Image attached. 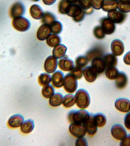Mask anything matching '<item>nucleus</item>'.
I'll use <instances>...</instances> for the list:
<instances>
[{"label": "nucleus", "mask_w": 130, "mask_h": 146, "mask_svg": "<svg viewBox=\"0 0 130 146\" xmlns=\"http://www.w3.org/2000/svg\"><path fill=\"white\" fill-rule=\"evenodd\" d=\"M124 124L125 127L130 131V112L125 115L124 117Z\"/></svg>", "instance_id": "49530a36"}, {"label": "nucleus", "mask_w": 130, "mask_h": 146, "mask_svg": "<svg viewBox=\"0 0 130 146\" xmlns=\"http://www.w3.org/2000/svg\"><path fill=\"white\" fill-rule=\"evenodd\" d=\"M115 85L117 88L122 90L125 88L128 83V78L126 74L123 72H119L118 76L115 80Z\"/></svg>", "instance_id": "5701e85b"}, {"label": "nucleus", "mask_w": 130, "mask_h": 146, "mask_svg": "<svg viewBox=\"0 0 130 146\" xmlns=\"http://www.w3.org/2000/svg\"><path fill=\"white\" fill-rule=\"evenodd\" d=\"M123 61L125 64L130 65V51L127 52L124 56Z\"/></svg>", "instance_id": "de8ad7c7"}, {"label": "nucleus", "mask_w": 130, "mask_h": 146, "mask_svg": "<svg viewBox=\"0 0 130 146\" xmlns=\"http://www.w3.org/2000/svg\"><path fill=\"white\" fill-rule=\"evenodd\" d=\"M83 75L86 81L92 83L96 80L98 74L91 66H88L83 70Z\"/></svg>", "instance_id": "aec40b11"}, {"label": "nucleus", "mask_w": 130, "mask_h": 146, "mask_svg": "<svg viewBox=\"0 0 130 146\" xmlns=\"http://www.w3.org/2000/svg\"><path fill=\"white\" fill-rule=\"evenodd\" d=\"M68 129L72 135L78 138L84 137L86 133V130L83 124L71 123Z\"/></svg>", "instance_id": "423d86ee"}, {"label": "nucleus", "mask_w": 130, "mask_h": 146, "mask_svg": "<svg viewBox=\"0 0 130 146\" xmlns=\"http://www.w3.org/2000/svg\"><path fill=\"white\" fill-rule=\"evenodd\" d=\"M64 74L62 72L58 70L55 72L51 76V82L54 87L59 88L63 86Z\"/></svg>", "instance_id": "6ab92c4d"}, {"label": "nucleus", "mask_w": 130, "mask_h": 146, "mask_svg": "<svg viewBox=\"0 0 130 146\" xmlns=\"http://www.w3.org/2000/svg\"><path fill=\"white\" fill-rule=\"evenodd\" d=\"M93 33L95 37L99 40L103 39L105 36L106 34L100 26H96L94 29Z\"/></svg>", "instance_id": "ea45409f"}, {"label": "nucleus", "mask_w": 130, "mask_h": 146, "mask_svg": "<svg viewBox=\"0 0 130 146\" xmlns=\"http://www.w3.org/2000/svg\"><path fill=\"white\" fill-rule=\"evenodd\" d=\"M95 121L98 127H102L106 125L107 123V118L105 115L102 113H98L93 115Z\"/></svg>", "instance_id": "473e14b6"}, {"label": "nucleus", "mask_w": 130, "mask_h": 146, "mask_svg": "<svg viewBox=\"0 0 130 146\" xmlns=\"http://www.w3.org/2000/svg\"><path fill=\"white\" fill-rule=\"evenodd\" d=\"M100 26L105 34L111 35L115 32L116 25L109 18L103 17L100 20Z\"/></svg>", "instance_id": "6e6552de"}, {"label": "nucleus", "mask_w": 130, "mask_h": 146, "mask_svg": "<svg viewBox=\"0 0 130 146\" xmlns=\"http://www.w3.org/2000/svg\"><path fill=\"white\" fill-rule=\"evenodd\" d=\"M35 127L34 121L28 119L24 121L21 126V130L23 133L28 134L33 131Z\"/></svg>", "instance_id": "c85d7f7f"}, {"label": "nucleus", "mask_w": 130, "mask_h": 146, "mask_svg": "<svg viewBox=\"0 0 130 146\" xmlns=\"http://www.w3.org/2000/svg\"><path fill=\"white\" fill-rule=\"evenodd\" d=\"M61 38L59 35L52 34H50L46 39L47 44L50 47H54L61 43Z\"/></svg>", "instance_id": "c756f323"}, {"label": "nucleus", "mask_w": 130, "mask_h": 146, "mask_svg": "<svg viewBox=\"0 0 130 146\" xmlns=\"http://www.w3.org/2000/svg\"><path fill=\"white\" fill-rule=\"evenodd\" d=\"M70 4H76L78 2V0H66Z\"/></svg>", "instance_id": "8fccbe9b"}, {"label": "nucleus", "mask_w": 130, "mask_h": 146, "mask_svg": "<svg viewBox=\"0 0 130 146\" xmlns=\"http://www.w3.org/2000/svg\"><path fill=\"white\" fill-rule=\"evenodd\" d=\"M63 96L61 93L57 92L50 98L49 104L52 107H58L62 104Z\"/></svg>", "instance_id": "bb28decb"}, {"label": "nucleus", "mask_w": 130, "mask_h": 146, "mask_svg": "<svg viewBox=\"0 0 130 146\" xmlns=\"http://www.w3.org/2000/svg\"><path fill=\"white\" fill-rule=\"evenodd\" d=\"M105 64L106 68L110 67H116L117 66V59L116 56L112 54H107L102 57Z\"/></svg>", "instance_id": "393cba45"}, {"label": "nucleus", "mask_w": 130, "mask_h": 146, "mask_svg": "<svg viewBox=\"0 0 130 146\" xmlns=\"http://www.w3.org/2000/svg\"><path fill=\"white\" fill-rule=\"evenodd\" d=\"M87 141L86 139L83 137L78 138L75 142V146H87Z\"/></svg>", "instance_id": "c03bdc74"}, {"label": "nucleus", "mask_w": 130, "mask_h": 146, "mask_svg": "<svg viewBox=\"0 0 130 146\" xmlns=\"http://www.w3.org/2000/svg\"><path fill=\"white\" fill-rule=\"evenodd\" d=\"M119 74V72L116 67H108L106 68L105 71L106 77L111 80H116Z\"/></svg>", "instance_id": "2f4dec72"}, {"label": "nucleus", "mask_w": 130, "mask_h": 146, "mask_svg": "<svg viewBox=\"0 0 130 146\" xmlns=\"http://www.w3.org/2000/svg\"><path fill=\"white\" fill-rule=\"evenodd\" d=\"M58 60L57 58L52 56H50L47 58L44 61V68L45 71L51 74L54 72L57 69Z\"/></svg>", "instance_id": "9d476101"}, {"label": "nucleus", "mask_w": 130, "mask_h": 146, "mask_svg": "<svg viewBox=\"0 0 130 146\" xmlns=\"http://www.w3.org/2000/svg\"><path fill=\"white\" fill-rule=\"evenodd\" d=\"M12 24L14 28L19 32L27 31L31 27V23L29 21L23 17L13 18Z\"/></svg>", "instance_id": "39448f33"}, {"label": "nucleus", "mask_w": 130, "mask_h": 146, "mask_svg": "<svg viewBox=\"0 0 130 146\" xmlns=\"http://www.w3.org/2000/svg\"><path fill=\"white\" fill-rule=\"evenodd\" d=\"M76 106L81 109L87 108L90 104V95L88 91L83 89L78 90L75 94Z\"/></svg>", "instance_id": "7ed1b4c3"}, {"label": "nucleus", "mask_w": 130, "mask_h": 146, "mask_svg": "<svg viewBox=\"0 0 130 146\" xmlns=\"http://www.w3.org/2000/svg\"><path fill=\"white\" fill-rule=\"evenodd\" d=\"M108 17L114 23H123L126 19L127 15L120 11L115 10L108 12Z\"/></svg>", "instance_id": "9b49d317"}, {"label": "nucleus", "mask_w": 130, "mask_h": 146, "mask_svg": "<svg viewBox=\"0 0 130 146\" xmlns=\"http://www.w3.org/2000/svg\"><path fill=\"white\" fill-rule=\"evenodd\" d=\"M51 81V75L47 73H42L38 78V82L40 86L49 85Z\"/></svg>", "instance_id": "72a5a7b5"}, {"label": "nucleus", "mask_w": 130, "mask_h": 146, "mask_svg": "<svg viewBox=\"0 0 130 146\" xmlns=\"http://www.w3.org/2000/svg\"><path fill=\"white\" fill-rule=\"evenodd\" d=\"M76 103L75 97L74 95L68 94L64 96L63 99L62 104L66 108H70Z\"/></svg>", "instance_id": "7c9ffc66"}, {"label": "nucleus", "mask_w": 130, "mask_h": 146, "mask_svg": "<svg viewBox=\"0 0 130 146\" xmlns=\"http://www.w3.org/2000/svg\"><path fill=\"white\" fill-rule=\"evenodd\" d=\"M24 117L20 114H15L12 115L8 121V125L10 127L16 128L21 126L23 123Z\"/></svg>", "instance_id": "412c9836"}, {"label": "nucleus", "mask_w": 130, "mask_h": 146, "mask_svg": "<svg viewBox=\"0 0 130 146\" xmlns=\"http://www.w3.org/2000/svg\"><path fill=\"white\" fill-rule=\"evenodd\" d=\"M63 86L66 92L69 93H74L78 88L77 79L70 73H68L64 77Z\"/></svg>", "instance_id": "20e7f679"}, {"label": "nucleus", "mask_w": 130, "mask_h": 146, "mask_svg": "<svg viewBox=\"0 0 130 146\" xmlns=\"http://www.w3.org/2000/svg\"><path fill=\"white\" fill-rule=\"evenodd\" d=\"M117 8V2L113 0H104L101 7L103 10L108 12L116 10Z\"/></svg>", "instance_id": "cd10ccee"}, {"label": "nucleus", "mask_w": 130, "mask_h": 146, "mask_svg": "<svg viewBox=\"0 0 130 146\" xmlns=\"http://www.w3.org/2000/svg\"><path fill=\"white\" fill-rule=\"evenodd\" d=\"M67 51V48L63 44H59L54 47L52 50V55L56 58L60 59L64 56Z\"/></svg>", "instance_id": "b1692460"}, {"label": "nucleus", "mask_w": 130, "mask_h": 146, "mask_svg": "<svg viewBox=\"0 0 130 146\" xmlns=\"http://www.w3.org/2000/svg\"><path fill=\"white\" fill-rule=\"evenodd\" d=\"M29 13L31 17L35 19H42L44 14L42 8L37 4H33L29 9Z\"/></svg>", "instance_id": "4be33fe9"}, {"label": "nucleus", "mask_w": 130, "mask_h": 146, "mask_svg": "<svg viewBox=\"0 0 130 146\" xmlns=\"http://www.w3.org/2000/svg\"><path fill=\"white\" fill-rule=\"evenodd\" d=\"M31 1H33V2H36L39 1L40 0H31Z\"/></svg>", "instance_id": "3c124183"}, {"label": "nucleus", "mask_w": 130, "mask_h": 146, "mask_svg": "<svg viewBox=\"0 0 130 146\" xmlns=\"http://www.w3.org/2000/svg\"><path fill=\"white\" fill-rule=\"evenodd\" d=\"M70 4L66 0H62L60 1L58 5V11L61 14H66V9L67 6Z\"/></svg>", "instance_id": "79ce46f5"}, {"label": "nucleus", "mask_w": 130, "mask_h": 146, "mask_svg": "<svg viewBox=\"0 0 130 146\" xmlns=\"http://www.w3.org/2000/svg\"><path fill=\"white\" fill-rule=\"evenodd\" d=\"M86 132L90 135H94L98 131V126L95 121L93 115H90V117L84 123Z\"/></svg>", "instance_id": "2eb2a0df"}, {"label": "nucleus", "mask_w": 130, "mask_h": 146, "mask_svg": "<svg viewBox=\"0 0 130 146\" xmlns=\"http://www.w3.org/2000/svg\"><path fill=\"white\" fill-rule=\"evenodd\" d=\"M54 89L53 86L49 84L43 86L42 90V94L44 98L48 99L54 94Z\"/></svg>", "instance_id": "e433bc0d"}, {"label": "nucleus", "mask_w": 130, "mask_h": 146, "mask_svg": "<svg viewBox=\"0 0 130 146\" xmlns=\"http://www.w3.org/2000/svg\"><path fill=\"white\" fill-rule=\"evenodd\" d=\"M104 51L100 46H96L90 49L86 54L85 56L89 61L97 58H102L103 56Z\"/></svg>", "instance_id": "f8f14e48"}, {"label": "nucleus", "mask_w": 130, "mask_h": 146, "mask_svg": "<svg viewBox=\"0 0 130 146\" xmlns=\"http://www.w3.org/2000/svg\"><path fill=\"white\" fill-rule=\"evenodd\" d=\"M51 33L52 34H59L62 31L63 27L61 23L58 21H55L50 25Z\"/></svg>", "instance_id": "58836bf2"}, {"label": "nucleus", "mask_w": 130, "mask_h": 146, "mask_svg": "<svg viewBox=\"0 0 130 146\" xmlns=\"http://www.w3.org/2000/svg\"><path fill=\"white\" fill-rule=\"evenodd\" d=\"M89 61L85 56H80L75 59V64L76 67L83 68L87 66Z\"/></svg>", "instance_id": "4c0bfd02"}, {"label": "nucleus", "mask_w": 130, "mask_h": 146, "mask_svg": "<svg viewBox=\"0 0 130 146\" xmlns=\"http://www.w3.org/2000/svg\"><path fill=\"white\" fill-rule=\"evenodd\" d=\"M70 73L77 80L80 79L83 77V70L79 67H74Z\"/></svg>", "instance_id": "a19ab883"}, {"label": "nucleus", "mask_w": 130, "mask_h": 146, "mask_svg": "<svg viewBox=\"0 0 130 146\" xmlns=\"http://www.w3.org/2000/svg\"><path fill=\"white\" fill-rule=\"evenodd\" d=\"M120 146H130V134L127 135L125 138L121 141Z\"/></svg>", "instance_id": "a18cd8bd"}, {"label": "nucleus", "mask_w": 130, "mask_h": 146, "mask_svg": "<svg viewBox=\"0 0 130 146\" xmlns=\"http://www.w3.org/2000/svg\"><path fill=\"white\" fill-rule=\"evenodd\" d=\"M56 19V18L54 15L49 11H46L44 12L41 22L43 24L50 25L55 21Z\"/></svg>", "instance_id": "f704fd0d"}, {"label": "nucleus", "mask_w": 130, "mask_h": 146, "mask_svg": "<svg viewBox=\"0 0 130 146\" xmlns=\"http://www.w3.org/2000/svg\"><path fill=\"white\" fill-rule=\"evenodd\" d=\"M111 133L113 137L119 141H121L127 135L125 128L119 124H115L112 127Z\"/></svg>", "instance_id": "1a4fd4ad"}, {"label": "nucleus", "mask_w": 130, "mask_h": 146, "mask_svg": "<svg viewBox=\"0 0 130 146\" xmlns=\"http://www.w3.org/2000/svg\"><path fill=\"white\" fill-rule=\"evenodd\" d=\"M25 12V6L20 2H15L11 5L9 10V15L11 18L22 17Z\"/></svg>", "instance_id": "0eeeda50"}, {"label": "nucleus", "mask_w": 130, "mask_h": 146, "mask_svg": "<svg viewBox=\"0 0 130 146\" xmlns=\"http://www.w3.org/2000/svg\"><path fill=\"white\" fill-rule=\"evenodd\" d=\"M78 2L79 5L83 9L85 15H90L93 13L94 9L91 0H78Z\"/></svg>", "instance_id": "a878e982"}, {"label": "nucleus", "mask_w": 130, "mask_h": 146, "mask_svg": "<svg viewBox=\"0 0 130 146\" xmlns=\"http://www.w3.org/2000/svg\"><path fill=\"white\" fill-rule=\"evenodd\" d=\"M66 14L72 18L75 22L79 23L84 19L85 16L82 8L77 4H69L66 9Z\"/></svg>", "instance_id": "f257e3e1"}, {"label": "nucleus", "mask_w": 130, "mask_h": 146, "mask_svg": "<svg viewBox=\"0 0 130 146\" xmlns=\"http://www.w3.org/2000/svg\"><path fill=\"white\" fill-rule=\"evenodd\" d=\"M104 0H91L92 5L93 9L99 10L102 7Z\"/></svg>", "instance_id": "37998d69"}, {"label": "nucleus", "mask_w": 130, "mask_h": 146, "mask_svg": "<svg viewBox=\"0 0 130 146\" xmlns=\"http://www.w3.org/2000/svg\"><path fill=\"white\" fill-rule=\"evenodd\" d=\"M113 1H119V0H113Z\"/></svg>", "instance_id": "603ef678"}, {"label": "nucleus", "mask_w": 130, "mask_h": 146, "mask_svg": "<svg viewBox=\"0 0 130 146\" xmlns=\"http://www.w3.org/2000/svg\"><path fill=\"white\" fill-rule=\"evenodd\" d=\"M91 66L98 75L102 74L106 68L105 64L102 58H97L92 59L91 60Z\"/></svg>", "instance_id": "f3484780"}, {"label": "nucleus", "mask_w": 130, "mask_h": 146, "mask_svg": "<svg viewBox=\"0 0 130 146\" xmlns=\"http://www.w3.org/2000/svg\"><path fill=\"white\" fill-rule=\"evenodd\" d=\"M58 64L59 68L65 72L70 71L74 67V61L66 57L60 59Z\"/></svg>", "instance_id": "a211bd4d"}, {"label": "nucleus", "mask_w": 130, "mask_h": 146, "mask_svg": "<svg viewBox=\"0 0 130 146\" xmlns=\"http://www.w3.org/2000/svg\"><path fill=\"white\" fill-rule=\"evenodd\" d=\"M88 111L84 109L71 111L68 113V119L70 123L84 124L90 116Z\"/></svg>", "instance_id": "f03ea898"}, {"label": "nucleus", "mask_w": 130, "mask_h": 146, "mask_svg": "<svg viewBox=\"0 0 130 146\" xmlns=\"http://www.w3.org/2000/svg\"><path fill=\"white\" fill-rule=\"evenodd\" d=\"M56 0H42L43 3L46 5H50L53 4Z\"/></svg>", "instance_id": "09e8293b"}, {"label": "nucleus", "mask_w": 130, "mask_h": 146, "mask_svg": "<svg viewBox=\"0 0 130 146\" xmlns=\"http://www.w3.org/2000/svg\"><path fill=\"white\" fill-rule=\"evenodd\" d=\"M51 33L50 25L43 24L40 26L37 30L36 34V38L39 40H44L48 37Z\"/></svg>", "instance_id": "4468645a"}, {"label": "nucleus", "mask_w": 130, "mask_h": 146, "mask_svg": "<svg viewBox=\"0 0 130 146\" xmlns=\"http://www.w3.org/2000/svg\"><path fill=\"white\" fill-rule=\"evenodd\" d=\"M116 109L122 113H127L130 111V101L125 98H119L115 101Z\"/></svg>", "instance_id": "ddd939ff"}, {"label": "nucleus", "mask_w": 130, "mask_h": 146, "mask_svg": "<svg viewBox=\"0 0 130 146\" xmlns=\"http://www.w3.org/2000/svg\"><path fill=\"white\" fill-rule=\"evenodd\" d=\"M111 49L113 54L116 56H119L122 55L124 53V44L120 40H114L111 42Z\"/></svg>", "instance_id": "dca6fc26"}, {"label": "nucleus", "mask_w": 130, "mask_h": 146, "mask_svg": "<svg viewBox=\"0 0 130 146\" xmlns=\"http://www.w3.org/2000/svg\"><path fill=\"white\" fill-rule=\"evenodd\" d=\"M117 8L121 12L127 13L130 12V0H119Z\"/></svg>", "instance_id": "c9c22d12"}]
</instances>
